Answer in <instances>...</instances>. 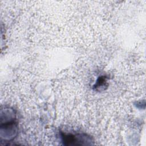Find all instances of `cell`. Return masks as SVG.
Returning <instances> with one entry per match:
<instances>
[{
    "label": "cell",
    "mask_w": 146,
    "mask_h": 146,
    "mask_svg": "<svg viewBox=\"0 0 146 146\" xmlns=\"http://www.w3.org/2000/svg\"><path fill=\"white\" fill-rule=\"evenodd\" d=\"M105 77H100V78L98 80V82H96V88L98 87H104L106 86V78H104Z\"/></svg>",
    "instance_id": "3957f363"
},
{
    "label": "cell",
    "mask_w": 146,
    "mask_h": 146,
    "mask_svg": "<svg viewBox=\"0 0 146 146\" xmlns=\"http://www.w3.org/2000/svg\"><path fill=\"white\" fill-rule=\"evenodd\" d=\"M62 141L66 145H91L93 141L91 136L86 133H64L61 135Z\"/></svg>",
    "instance_id": "7a4b0ae2"
},
{
    "label": "cell",
    "mask_w": 146,
    "mask_h": 146,
    "mask_svg": "<svg viewBox=\"0 0 146 146\" xmlns=\"http://www.w3.org/2000/svg\"><path fill=\"white\" fill-rule=\"evenodd\" d=\"M18 133V123L14 109L5 107L1 110L0 137L2 141L13 140Z\"/></svg>",
    "instance_id": "6da1fadb"
}]
</instances>
